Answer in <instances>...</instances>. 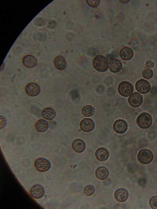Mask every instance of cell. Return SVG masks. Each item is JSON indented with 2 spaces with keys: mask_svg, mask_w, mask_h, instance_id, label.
Returning <instances> with one entry per match:
<instances>
[{
  "mask_svg": "<svg viewBox=\"0 0 157 209\" xmlns=\"http://www.w3.org/2000/svg\"><path fill=\"white\" fill-rule=\"evenodd\" d=\"M93 65L94 68L97 71L100 72H104L108 69V60L103 55H98L93 60Z\"/></svg>",
  "mask_w": 157,
  "mask_h": 209,
  "instance_id": "1",
  "label": "cell"
},
{
  "mask_svg": "<svg viewBox=\"0 0 157 209\" xmlns=\"http://www.w3.org/2000/svg\"><path fill=\"white\" fill-rule=\"evenodd\" d=\"M152 120L151 115L148 113L144 112L141 113L137 117L136 122L140 128L146 129L151 125Z\"/></svg>",
  "mask_w": 157,
  "mask_h": 209,
  "instance_id": "2",
  "label": "cell"
},
{
  "mask_svg": "<svg viewBox=\"0 0 157 209\" xmlns=\"http://www.w3.org/2000/svg\"><path fill=\"white\" fill-rule=\"evenodd\" d=\"M137 159L141 164L147 165L150 163L153 159L152 152L147 149H143L139 152L137 155Z\"/></svg>",
  "mask_w": 157,
  "mask_h": 209,
  "instance_id": "3",
  "label": "cell"
},
{
  "mask_svg": "<svg viewBox=\"0 0 157 209\" xmlns=\"http://www.w3.org/2000/svg\"><path fill=\"white\" fill-rule=\"evenodd\" d=\"M118 91L119 94L124 97H128L132 93L133 87L130 82L124 81L121 82L118 85Z\"/></svg>",
  "mask_w": 157,
  "mask_h": 209,
  "instance_id": "4",
  "label": "cell"
},
{
  "mask_svg": "<svg viewBox=\"0 0 157 209\" xmlns=\"http://www.w3.org/2000/svg\"><path fill=\"white\" fill-rule=\"evenodd\" d=\"M50 162L47 159L42 158L37 159L35 161L34 166L36 169L40 172L48 171L51 167Z\"/></svg>",
  "mask_w": 157,
  "mask_h": 209,
  "instance_id": "5",
  "label": "cell"
},
{
  "mask_svg": "<svg viewBox=\"0 0 157 209\" xmlns=\"http://www.w3.org/2000/svg\"><path fill=\"white\" fill-rule=\"evenodd\" d=\"M25 90L28 95L34 97L40 94L41 92V88L38 84L33 82H30L26 86Z\"/></svg>",
  "mask_w": 157,
  "mask_h": 209,
  "instance_id": "6",
  "label": "cell"
},
{
  "mask_svg": "<svg viewBox=\"0 0 157 209\" xmlns=\"http://www.w3.org/2000/svg\"><path fill=\"white\" fill-rule=\"evenodd\" d=\"M136 90L142 94H146L150 90L151 87L150 83L147 80L141 79L138 80L135 84Z\"/></svg>",
  "mask_w": 157,
  "mask_h": 209,
  "instance_id": "7",
  "label": "cell"
},
{
  "mask_svg": "<svg viewBox=\"0 0 157 209\" xmlns=\"http://www.w3.org/2000/svg\"><path fill=\"white\" fill-rule=\"evenodd\" d=\"M29 193L31 196L35 199L42 198L44 195L45 189L44 187L40 184H36L30 189Z\"/></svg>",
  "mask_w": 157,
  "mask_h": 209,
  "instance_id": "8",
  "label": "cell"
},
{
  "mask_svg": "<svg viewBox=\"0 0 157 209\" xmlns=\"http://www.w3.org/2000/svg\"><path fill=\"white\" fill-rule=\"evenodd\" d=\"M128 124L126 121L122 119H118L114 122L113 128L114 131L118 134L125 133L128 128Z\"/></svg>",
  "mask_w": 157,
  "mask_h": 209,
  "instance_id": "9",
  "label": "cell"
},
{
  "mask_svg": "<svg viewBox=\"0 0 157 209\" xmlns=\"http://www.w3.org/2000/svg\"><path fill=\"white\" fill-rule=\"evenodd\" d=\"M128 102L132 107H137L142 103V96L139 93L135 92L129 96L128 98Z\"/></svg>",
  "mask_w": 157,
  "mask_h": 209,
  "instance_id": "10",
  "label": "cell"
},
{
  "mask_svg": "<svg viewBox=\"0 0 157 209\" xmlns=\"http://www.w3.org/2000/svg\"><path fill=\"white\" fill-rule=\"evenodd\" d=\"M94 121L90 118H85L82 120L80 123V128L84 132H90L94 129Z\"/></svg>",
  "mask_w": 157,
  "mask_h": 209,
  "instance_id": "11",
  "label": "cell"
},
{
  "mask_svg": "<svg viewBox=\"0 0 157 209\" xmlns=\"http://www.w3.org/2000/svg\"><path fill=\"white\" fill-rule=\"evenodd\" d=\"M128 191L123 188L117 189L114 193V197L116 200L120 203H124L126 201L128 197Z\"/></svg>",
  "mask_w": 157,
  "mask_h": 209,
  "instance_id": "12",
  "label": "cell"
},
{
  "mask_svg": "<svg viewBox=\"0 0 157 209\" xmlns=\"http://www.w3.org/2000/svg\"><path fill=\"white\" fill-rule=\"evenodd\" d=\"M37 60L33 56L27 55L24 56L22 59V63L23 65L28 68L35 67L37 64Z\"/></svg>",
  "mask_w": 157,
  "mask_h": 209,
  "instance_id": "13",
  "label": "cell"
},
{
  "mask_svg": "<svg viewBox=\"0 0 157 209\" xmlns=\"http://www.w3.org/2000/svg\"><path fill=\"white\" fill-rule=\"evenodd\" d=\"M95 156L96 158L98 161L104 162L106 161L109 156L108 151L105 148L100 147L98 148L95 151Z\"/></svg>",
  "mask_w": 157,
  "mask_h": 209,
  "instance_id": "14",
  "label": "cell"
},
{
  "mask_svg": "<svg viewBox=\"0 0 157 209\" xmlns=\"http://www.w3.org/2000/svg\"><path fill=\"white\" fill-rule=\"evenodd\" d=\"M71 146L73 150L78 153L83 152L86 148L85 142L79 139L74 140L72 142Z\"/></svg>",
  "mask_w": 157,
  "mask_h": 209,
  "instance_id": "15",
  "label": "cell"
},
{
  "mask_svg": "<svg viewBox=\"0 0 157 209\" xmlns=\"http://www.w3.org/2000/svg\"><path fill=\"white\" fill-rule=\"evenodd\" d=\"M109 68L110 71L113 73L119 72L122 68V64L118 59L114 58L111 59L109 62Z\"/></svg>",
  "mask_w": 157,
  "mask_h": 209,
  "instance_id": "16",
  "label": "cell"
},
{
  "mask_svg": "<svg viewBox=\"0 0 157 209\" xmlns=\"http://www.w3.org/2000/svg\"><path fill=\"white\" fill-rule=\"evenodd\" d=\"M54 64L57 69L62 70L66 67L67 63L64 58L60 55L56 57L54 60Z\"/></svg>",
  "mask_w": 157,
  "mask_h": 209,
  "instance_id": "17",
  "label": "cell"
},
{
  "mask_svg": "<svg viewBox=\"0 0 157 209\" xmlns=\"http://www.w3.org/2000/svg\"><path fill=\"white\" fill-rule=\"evenodd\" d=\"M42 115L45 120H51L55 118L56 116V112L53 108L50 107H47L43 110Z\"/></svg>",
  "mask_w": 157,
  "mask_h": 209,
  "instance_id": "18",
  "label": "cell"
},
{
  "mask_svg": "<svg viewBox=\"0 0 157 209\" xmlns=\"http://www.w3.org/2000/svg\"><path fill=\"white\" fill-rule=\"evenodd\" d=\"M119 54L122 59L128 60L132 58L133 55V52L131 48L128 47H125L121 49Z\"/></svg>",
  "mask_w": 157,
  "mask_h": 209,
  "instance_id": "19",
  "label": "cell"
},
{
  "mask_svg": "<svg viewBox=\"0 0 157 209\" xmlns=\"http://www.w3.org/2000/svg\"><path fill=\"white\" fill-rule=\"evenodd\" d=\"M35 127L36 130L40 133L46 131L48 128L49 124L47 121L43 119H40L36 122Z\"/></svg>",
  "mask_w": 157,
  "mask_h": 209,
  "instance_id": "20",
  "label": "cell"
},
{
  "mask_svg": "<svg viewBox=\"0 0 157 209\" xmlns=\"http://www.w3.org/2000/svg\"><path fill=\"white\" fill-rule=\"evenodd\" d=\"M109 173L108 169L103 166L98 167L95 171L96 177L98 179L101 180L106 179L108 177Z\"/></svg>",
  "mask_w": 157,
  "mask_h": 209,
  "instance_id": "21",
  "label": "cell"
},
{
  "mask_svg": "<svg viewBox=\"0 0 157 209\" xmlns=\"http://www.w3.org/2000/svg\"><path fill=\"white\" fill-rule=\"evenodd\" d=\"M94 108L91 105H86L84 106L82 110L83 115L85 117H90L94 112Z\"/></svg>",
  "mask_w": 157,
  "mask_h": 209,
  "instance_id": "22",
  "label": "cell"
},
{
  "mask_svg": "<svg viewBox=\"0 0 157 209\" xmlns=\"http://www.w3.org/2000/svg\"><path fill=\"white\" fill-rule=\"evenodd\" d=\"M95 189L94 187L91 185H88L84 188L83 192L85 195L90 196L93 195L94 193Z\"/></svg>",
  "mask_w": 157,
  "mask_h": 209,
  "instance_id": "23",
  "label": "cell"
},
{
  "mask_svg": "<svg viewBox=\"0 0 157 209\" xmlns=\"http://www.w3.org/2000/svg\"><path fill=\"white\" fill-rule=\"evenodd\" d=\"M153 74V71L150 69H144L142 73V75L143 77L148 79L151 78L152 77Z\"/></svg>",
  "mask_w": 157,
  "mask_h": 209,
  "instance_id": "24",
  "label": "cell"
},
{
  "mask_svg": "<svg viewBox=\"0 0 157 209\" xmlns=\"http://www.w3.org/2000/svg\"><path fill=\"white\" fill-rule=\"evenodd\" d=\"M149 204L152 208L157 209V196L151 197L149 200Z\"/></svg>",
  "mask_w": 157,
  "mask_h": 209,
  "instance_id": "25",
  "label": "cell"
},
{
  "mask_svg": "<svg viewBox=\"0 0 157 209\" xmlns=\"http://www.w3.org/2000/svg\"><path fill=\"white\" fill-rule=\"evenodd\" d=\"M88 5L91 7H95L97 6L99 4L100 0H86Z\"/></svg>",
  "mask_w": 157,
  "mask_h": 209,
  "instance_id": "26",
  "label": "cell"
},
{
  "mask_svg": "<svg viewBox=\"0 0 157 209\" xmlns=\"http://www.w3.org/2000/svg\"><path fill=\"white\" fill-rule=\"evenodd\" d=\"M154 66V63L151 60H148L146 61L145 63V66L147 69L153 67Z\"/></svg>",
  "mask_w": 157,
  "mask_h": 209,
  "instance_id": "27",
  "label": "cell"
},
{
  "mask_svg": "<svg viewBox=\"0 0 157 209\" xmlns=\"http://www.w3.org/2000/svg\"><path fill=\"white\" fill-rule=\"evenodd\" d=\"M0 122H2V124L0 125V129L3 128L6 125V121L5 118L2 116H0Z\"/></svg>",
  "mask_w": 157,
  "mask_h": 209,
  "instance_id": "28",
  "label": "cell"
}]
</instances>
